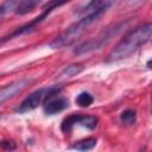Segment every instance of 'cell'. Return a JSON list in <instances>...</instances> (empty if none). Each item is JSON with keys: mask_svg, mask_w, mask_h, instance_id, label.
Wrapping results in <instances>:
<instances>
[{"mask_svg": "<svg viewBox=\"0 0 152 152\" xmlns=\"http://www.w3.org/2000/svg\"><path fill=\"white\" fill-rule=\"evenodd\" d=\"M31 82H32V78L24 77V78L12 82L11 84H7V86L0 88V103H4L5 101L11 100L15 95L20 94Z\"/></svg>", "mask_w": 152, "mask_h": 152, "instance_id": "5", "label": "cell"}, {"mask_svg": "<svg viewBox=\"0 0 152 152\" xmlns=\"http://www.w3.org/2000/svg\"><path fill=\"white\" fill-rule=\"evenodd\" d=\"M102 14L100 13H90V14H86L83 18H81L77 23L72 24L71 26H69L64 32H62L58 37H56L51 43L50 46L52 49H61L64 46H69L71 45L76 39H78V37L82 36V33L87 30L88 26H90L94 21H96Z\"/></svg>", "mask_w": 152, "mask_h": 152, "instance_id": "2", "label": "cell"}, {"mask_svg": "<svg viewBox=\"0 0 152 152\" xmlns=\"http://www.w3.org/2000/svg\"><path fill=\"white\" fill-rule=\"evenodd\" d=\"M46 91H48V89H46V88H43V89H38V90L31 93V94L19 104V107H18L15 110L19 112V113H25V112H28V110L34 109L36 107H38L39 103L43 102V99H44Z\"/></svg>", "mask_w": 152, "mask_h": 152, "instance_id": "6", "label": "cell"}, {"mask_svg": "<svg viewBox=\"0 0 152 152\" xmlns=\"http://www.w3.org/2000/svg\"><path fill=\"white\" fill-rule=\"evenodd\" d=\"M97 118L93 115H78L77 114V120L76 125H81L88 129H94L97 126Z\"/></svg>", "mask_w": 152, "mask_h": 152, "instance_id": "9", "label": "cell"}, {"mask_svg": "<svg viewBox=\"0 0 152 152\" xmlns=\"http://www.w3.org/2000/svg\"><path fill=\"white\" fill-rule=\"evenodd\" d=\"M95 145H96V139L87 138V139L77 141L75 145H72V148L78 150V151H88V150H91L93 147H95Z\"/></svg>", "mask_w": 152, "mask_h": 152, "instance_id": "10", "label": "cell"}, {"mask_svg": "<svg viewBox=\"0 0 152 152\" xmlns=\"http://www.w3.org/2000/svg\"><path fill=\"white\" fill-rule=\"evenodd\" d=\"M43 0H20V2L18 4L17 8H15V13L17 14H27L30 12H32Z\"/></svg>", "mask_w": 152, "mask_h": 152, "instance_id": "8", "label": "cell"}, {"mask_svg": "<svg viewBox=\"0 0 152 152\" xmlns=\"http://www.w3.org/2000/svg\"><path fill=\"white\" fill-rule=\"evenodd\" d=\"M82 70H83L82 64H78V63L77 64H71V65H68L66 68L63 69L61 76H63V77H72V76L78 75Z\"/></svg>", "mask_w": 152, "mask_h": 152, "instance_id": "12", "label": "cell"}, {"mask_svg": "<svg viewBox=\"0 0 152 152\" xmlns=\"http://www.w3.org/2000/svg\"><path fill=\"white\" fill-rule=\"evenodd\" d=\"M114 2H115V0H90V2L84 7L82 13H84V14H90V13L103 14Z\"/></svg>", "mask_w": 152, "mask_h": 152, "instance_id": "7", "label": "cell"}, {"mask_svg": "<svg viewBox=\"0 0 152 152\" xmlns=\"http://www.w3.org/2000/svg\"><path fill=\"white\" fill-rule=\"evenodd\" d=\"M151 33H152V25L150 23L129 32L115 45V48L112 50V52L108 56V61L116 62L127 58L128 56L134 53L141 45L146 44L151 39Z\"/></svg>", "mask_w": 152, "mask_h": 152, "instance_id": "1", "label": "cell"}, {"mask_svg": "<svg viewBox=\"0 0 152 152\" xmlns=\"http://www.w3.org/2000/svg\"><path fill=\"white\" fill-rule=\"evenodd\" d=\"M59 93L61 89L57 87L48 88V91L43 99V108L48 115L59 113L69 106V101L66 100V97L62 96Z\"/></svg>", "mask_w": 152, "mask_h": 152, "instance_id": "3", "label": "cell"}, {"mask_svg": "<svg viewBox=\"0 0 152 152\" xmlns=\"http://www.w3.org/2000/svg\"><path fill=\"white\" fill-rule=\"evenodd\" d=\"M1 146H2L4 148H14V147H15V146H14V144H11V141H10V144H7V145L1 144Z\"/></svg>", "mask_w": 152, "mask_h": 152, "instance_id": "15", "label": "cell"}, {"mask_svg": "<svg viewBox=\"0 0 152 152\" xmlns=\"http://www.w3.org/2000/svg\"><path fill=\"white\" fill-rule=\"evenodd\" d=\"M120 119H121L122 124H125V125H133L135 122V119H137L135 110H133V109L124 110L121 113V115H120Z\"/></svg>", "mask_w": 152, "mask_h": 152, "instance_id": "13", "label": "cell"}, {"mask_svg": "<svg viewBox=\"0 0 152 152\" xmlns=\"http://www.w3.org/2000/svg\"><path fill=\"white\" fill-rule=\"evenodd\" d=\"M121 28V25H115L113 28H108L106 32L101 33L99 37L94 38V39H90V40H87L84 42L83 44H80L78 46H76V49L74 50L75 55H84V53H88L93 50H97L100 49L102 45L107 44L118 32L119 30Z\"/></svg>", "mask_w": 152, "mask_h": 152, "instance_id": "4", "label": "cell"}, {"mask_svg": "<svg viewBox=\"0 0 152 152\" xmlns=\"http://www.w3.org/2000/svg\"><path fill=\"white\" fill-rule=\"evenodd\" d=\"M19 2H20V0H5L0 5V17L5 15V14L12 12V11H15Z\"/></svg>", "mask_w": 152, "mask_h": 152, "instance_id": "11", "label": "cell"}, {"mask_svg": "<svg viewBox=\"0 0 152 152\" xmlns=\"http://www.w3.org/2000/svg\"><path fill=\"white\" fill-rule=\"evenodd\" d=\"M93 101H94L93 96H91L89 93H87V91L81 93V94L77 96V99H76V103H77L80 107H89V106L93 103Z\"/></svg>", "mask_w": 152, "mask_h": 152, "instance_id": "14", "label": "cell"}]
</instances>
